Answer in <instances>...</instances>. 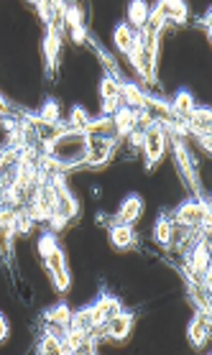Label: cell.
Instances as JSON below:
<instances>
[{
	"label": "cell",
	"mask_w": 212,
	"mask_h": 355,
	"mask_svg": "<svg viewBox=\"0 0 212 355\" xmlns=\"http://www.w3.org/2000/svg\"><path fill=\"white\" fill-rule=\"evenodd\" d=\"M87 312H90V320H92V324H95V330H98V327H103L110 317H115L118 312H123V302L118 297L103 294L95 304H90V307H87Z\"/></svg>",
	"instance_id": "cell-8"
},
{
	"label": "cell",
	"mask_w": 212,
	"mask_h": 355,
	"mask_svg": "<svg viewBox=\"0 0 212 355\" xmlns=\"http://www.w3.org/2000/svg\"><path fill=\"white\" fill-rule=\"evenodd\" d=\"M8 320H6V317H3V315H0V343H3V340H6V338H8Z\"/></svg>",
	"instance_id": "cell-30"
},
{
	"label": "cell",
	"mask_w": 212,
	"mask_h": 355,
	"mask_svg": "<svg viewBox=\"0 0 212 355\" xmlns=\"http://www.w3.org/2000/svg\"><path fill=\"white\" fill-rule=\"evenodd\" d=\"M169 141H172L174 159H177V166H179L182 177L187 179L189 189L197 194V200H204V197H202V187H200V177H197V166H195V162H192V156H189L184 141H182L179 136H169Z\"/></svg>",
	"instance_id": "cell-5"
},
{
	"label": "cell",
	"mask_w": 212,
	"mask_h": 355,
	"mask_svg": "<svg viewBox=\"0 0 212 355\" xmlns=\"http://www.w3.org/2000/svg\"><path fill=\"white\" fill-rule=\"evenodd\" d=\"M113 123H115V136H118V141H121V138H128L139 128V110L121 107V110L113 115Z\"/></svg>",
	"instance_id": "cell-14"
},
{
	"label": "cell",
	"mask_w": 212,
	"mask_h": 355,
	"mask_svg": "<svg viewBox=\"0 0 212 355\" xmlns=\"http://www.w3.org/2000/svg\"><path fill=\"white\" fill-rule=\"evenodd\" d=\"M146 92L139 87V85H133V82H121V100H123V107H131V110H143L146 105Z\"/></svg>",
	"instance_id": "cell-18"
},
{
	"label": "cell",
	"mask_w": 212,
	"mask_h": 355,
	"mask_svg": "<svg viewBox=\"0 0 212 355\" xmlns=\"http://www.w3.org/2000/svg\"><path fill=\"white\" fill-rule=\"evenodd\" d=\"M85 136H103V138H118L115 136V123L110 115H103V118H98V121H90L87 125H85V130H82Z\"/></svg>",
	"instance_id": "cell-23"
},
{
	"label": "cell",
	"mask_w": 212,
	"mask_h": 355,
	"mask_svg": "<svg viewBox=\"0 0 212 355\" xmlns=\"http://www.w3.org/2000/svg\"><path fill=\"white\" fill-rule=\"evenodd\" d=\"M41 355H59L62 353V338L57 335H51V332H44L39 340V345H36Z\"/></svg>",
	"instance_id": "cell-27"
},
{
	"label": "cell",
	"mask_w": 212,
	"mask_h": 355,
	"mask_svg": "<svg viewBox=\"0 0 212 355\" xmlns=\"http://www.w3.org/2000/svg\"><path fill=\"white\" fill-rule=\"evenodd\" d=\"M115 146H118V138L85 136V159H82V166H87V169L105 166L113 159Z\"/></svg>",
	"instance_id": "cell-4"
},
{
	"label": "cell",
	"mask_w": 212,
	"mask_h": 355,
	"mask_svg": "<svg viewBox=\"0 0 212 355\" xmlns=\"http://www.w3.org/2000/svg\"><path fill=\"white\" fill-rule=\"evenodd\" d=\"M110 243H113V248L118 250H131L136 248V230L133 225H121V223H115L110 225Z\"/></svg>",
	"instance_id": "cell-17"
},
{
	"label": "cell",
	"mask_w": 212,
	"mask_h": 355,
	"mask_svg": "<svg viewBox=\"0 0 212 355\" xmlns=\"http://www.w3.org/2000/svg\"><path fill=\"white\" fill-rule=\"evenodd\" d=\"M172 223L174 225L184 227V230H197V227H202L204 233H207V230H210V202L207 200L184 202V205H179V207L174 210Z\"/></svg>",
	"instance_id": "cell-2"
},
{
	"label": "cell",
	"mask_w": 212,
	"mask_h": 355,
	"mask_svg": "<svg viewBox=\"0 0 212 355\" xmlns=\"http://www.w3.org/2000/svg\"><path fill=\"white\" fill-rule=\"evenodd\" d=\"M44 57H46V72L54 74L59 64V57H62V39L54 36V33H46L44 39Z\"/></svg>",
	"instance_id": "cell-21"
},
{
	"label": "cell",
	"mask_w": 212,
	"mask_h": 355,
	"mask_svg": "<svg viewBox=\"0 0 212 355\" xmlns=\"http://www.w3.org/2000/svg\"><path fill=\"white\" fill-rule=\"evenodd\" d=\"M169 105H172V113L177 115L179 121L187 123V118L192 115V110L197 107V103H195V97L189 95V92H179V95L174 97Z\"/></svg>",
	"instance_id": "cell-25"
},
{
	"label": "cell",
	"mask_w": 212,
	"mask_h": 355,
	"mask_svg": "<svg viewBox=\"0 0 212 355\" xmlns=\"http://www.w3.org/2000/svg\"><path fill=\"white\" fill-rule=\"evenodd\" d=\"M148 13H151V8H148V3H143V0H133L131 6H128V26H131L133 31L139 33L141 28L146 26Z\"/></svg>",
	"instance_id": "cell-22"
},
{
	"label": "cell",
	"mask_w": 212,
	"mask_h": 355,
	"mask_svg": "<svg viewBox=\"0 0 212 355\" xmlns=\"http://www.w3.org/2000/svg\"><path fill=\"white\" fill-rule=\"evenodd\" d=\"M69 320H72V309L67 304H57L44 312V332H51L57 338H64L69 330Z\"/></svg>",
	"instance_id": "cell-10"
},
{
	"label": "cell",
	"mask_w": 212,
	"mask_h": 355,
	"mask_svg": "<svg viewBox=\"0 0 212 355\" xmlns=\"http://www.w3.org/2000/svg\"><path fill=\"white\" fill-rule=\"evenodd\" d=\"M39 253H41V259H44V263H46V271H49L51 279H54V286H57L59 291L69 289V271H67L64 253H62V248L57 245L54 235H44V238H41Z\"/></svg>",
	"instance_id": "cell-1"
},
{
	"label": "cell",
	"mask_w": 212,
	"mask_h": 355,
	"mask_svg": "<svg viewBox=\"0 0 212 355\" xmlns=\"http://www.w3.org/2000/svg\"><path fill=\"white\" fill-rule=\"evenodd\" d=\"M90 123V118H87V113L82 110V107H74L72 113H69V121L64 123L67 130H74V133H82L85 130V125Z\"/></svg>",
	"instance_id": "cell-28"
},
{
	"label": "cell",
	"mask_w": 212,
	"mask_h": 355,
	"mask_svg": "<svg viewBox=\"0 0 212 355\" xmlns=\"http://www.w3.org/2000/svg\"><path fill=\"white\" fill-rule=\"evenodd\" d=\"M41 118H44V121H49V123H59V107H57V103H54V100H49V103H46V105L41 107Z\"/></svg>",
	"instance_id": "cell-29"
},
{
	"label": "cell",
	"mask_w": 212,
	"mask_h": 355,
	"mask_svg": "<svg viewBox=\"0 0 212 355\" xmlns=\"http://www.w3.org/2000/svg\"><path fill=\"white\" fill-rule=\"evenodd\" d=\"M156 8L161 10V16H164V21H166V26H169V24H177V26L187 24V6H184V3H179V0L156 3Z\"/></svg>",
	"instance_id": "cell-19"
},
{
	"label": "cell",
	"mask_w": 212,
	"mask_h": 355,
	"mask_svg": "<svg viewBox=\"0 0 212 355\" xmlns=\"http://www.w3.org/2000/svg\"><path fill=\"white\" fill-rule=\"evenodd\" d=\"M141 146H143V156H146V169L151 171L156 164L164 159L166 148H169V133H166V128H161L159 123H151V125L143 128V141H141Z\"/></svg>",
	"instance_id": "cell-3"
},
{
	"label": "cell",
	"mask_w": 212,
	"mask_h": 355,
	"mask_svg": "<svg viewBox=\"0 0 212 355\" xmlns=\"http://www.w3.org/2000/svg\"><path fill=\"white\" fill-rule=\"evenodd\" d=\"M100 95H103V115H110V118H113V115L123 107L121 82L105 77V80H103V85H100Z\"/></svg>",
	"instance_id": "cell-11"
},
{
	"label": "cell",
	"mask_w": 212,
	"mask_h": 355,
	"mask_svg": "<svg viewBox=\"0 0 212 355\" xmlns=\"http://www.w3.org/2000/svg\"><path fill=\"white\" fill-rule=\"evenodd\" d=\"M141 215H143V200H141L139 194H128V197L123 200L118 215H115V223H121V225H133Z\"/></svg>",
	"instance_id": "cell-13"
},
{
	"label": "cell",
	"mask_w": 212,
	"mask_h": 355,
	"mask_svg": "<svg viewBox=\"0 0 212 355\" xmlns=\"http://www.w3.org/2000/svg\"><path fill=\"white\" fill-rule=\"evenodd\" d=\"M133 320L136 317L131 315V312H118L115 317H110L103 327H98V332H100V338H107V340H125L128 335H131V330H133Z\"/></svg>",
	"instance_id": "cell-9"
},
{
	"label": "cell",
	"mask_w": 212,
	"mask_h": 355,
	"mask_svg": "<svg viewBox=\"0 0 212 355\" xmlns=\"http://www.w3.org/2000/svg\"><path fill=\"white\" fill-rule=\"evenodd\" d=\"M212 128V110L210 107H195L187 118V133H195L197 138L210 136Z\"/></svg>",
	"instance_id": "cell-15"
},
{
	"label": "cell",
	"mask_w": 212,
	"mask_h": 355,
	"mask_svg": "<svg viewBox=\"0 0 212 355\" xmlns=\"http://www.w3.org/2000/svg\"><path fill=\"white\" fill-rule=\"evenodd\" d=\"M0 115H3V118H8L10 115V105L6 103V97H0Z\"/></svg>",
	"instance_id": "cell-31"
},
{
	"label": "cell",
	"mask_w": 212,
	"mask_h": 355,
	"mask_svg": "<svg viewBox=\"0 0 212 355\" xmlns=\"http://www.w3.org/2000/svg\"><path fill=\"white\" fill-rule=\"evenodd\" d=\"M210 327H212L210 312H204V309H197L195 317H192V322H189V330H187L189 343H192L195 347H202L204 343L210 340Z\"/></svg>",
	"instance_id": "cell-12"
},
{
	"label": "cell",
	"mask_w": 212,
	"mask_h": 355,
	"mask_svg": "<svg viewBox=\"0 0 212 355\" xmlns=\"http://www.w3.org/2000/svg\"><path fill=\"white\" fill-rule=\"evenodd\" d=\"M128 59H131L133 69L141 74V80L146 82V85H156V64H159V51L143 49L139 44V46L133 49V54Z\"/></svg>",
	"instance_id": "cell-7"
},
{
	"label": "cell",
	"mask_w": 212,
	"mask_h": 355,
	"mask_svg": "<svg viewBox=\"0 0 212 355\" xmlns=\"http://www.w3.org/2000/svg\"><path fill=\"white\" fill-rule=\"evenodd\" d=\"M87 46H90L92 51L98 54L100 64H103L107 69V77H110V80H118V82H121V64L115 62V57H110L105 49H100L98 44H95V41H90V39H87Z\"/></svg>",
	"instance_id": "cell-26"
},
{
	"label": "cell",
	"mask_w": 212,
	"mask_h": 355,
	"mask_svg": "<svg viewBox=\"0 0 212 355\" xmlns=\"http://www.w3.org/2000/svg\"><path fill=\"white\" fill-rule=\"evenodd\" d=\"M49 182H51V187H54V200H57V212H54V215H59V218H64V220H74L80 215V202L69 192V187H67V182H64V174H59V177L49 179Z\"/></svg>",
	"instance_id": "cell-6"
},
{
	"label": "cell",
	"mask_w": 212,
	"mask_h": 355,
	"mask_svg": "<svg viewBox=\"0 0 212 355\" xmlns=\"http://www.w3.org/2000/svg\"><path fill=\"white\" fill-rule=\"evenodd\" d=\"M154 241L159 243L161 248H169V245H172L174 223H172V218H169V215H161V218H159V223H156V227H154Z\"/></svg>",
	"instance_id": "cell-24"
},
{
	"label": "cell",
	"mask_w": 212,
	"mask_h": 355,
	"mask_svg": "<svg viewBox=\"0 0 212 355\" xmlns=\"http://www.w3.org/2000/svg\"><path fill=\"white\" fill-rule=\"evenodd\" d=\"M67 31L74 44H87V31H85L80 6H74V3H67Z\"/></svg>",
	"instance_id": "cell-16"
},
{
	"label": "cell",
	"mask_w": 212,
	"mask_h": 355,
	"mask_svg": "<svg viewBox=\"0 0 212 355\" xmlns=\"http://www.w3.org/2000/svg\"><path fill=\"white\" fill-rule=\"evenodd\" d=\"M113 36H115V46L121 49L125 57H131L133 49L139 46V33L133 31V28L128 24H121V26H118Z\"/></svg>",
	"instance_id": "cell-20"
}]
</instances>
